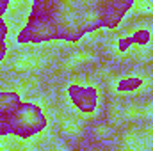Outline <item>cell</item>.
<instances>
[{
	"label": "cell",
	"instance_id": "6da1fadb",
	"mask_svg": "<svg viewBox=\"0 0 153 151\" xmlns=\"http://www.w3.org/2000/svg\"><path fill=\"white\" fill-rule=\"evenodd\" d=\"M98 29H105L103 14L87 0H34L27 25L18 32L16 41H78Z\"/></svg>",
	"mask_w": 153,
	"mask_h": 151
},
{
	"label": "cell",
	"instance_id": "7a4b0ae2",
	"mask_svg": "<svg viewBox=\"0 0 153 151\" xmlns=\"http://www.w3.org/2000/svg\"><path fill=\"white\" fill-rule=\"evenodd\" d=\"M5 117H7V123H9V133L16 135V137H23V139H29V137L39 133V132H43L45 126H46L45 114L34 103L22 101Z\"/></svg>",
	"mask_w": 153,
	"mask_h": 151
},
{
	"label": "cell",
	"instance_id": "3957f363",
	"mask_svg": "<svg viewBox=\"0 0 153 151\" xmlns=\"http://www.w3.org/2000/svg\"><path fill=\"white\" fill-rule=\"evenodd\" d=\"M68 96L82 114H94L98 109V91L93 85H78V84H71L68 87Z\"/></svg>",
	"mask_w": 153,
	"mask_h": 151
},
{
	"label": "cell",
	"instance_id": "277c9868",
	"mask_svg": "<svg viewBox=\"0 0 153 151\" xmlns=\"http://www.w3.org/2000/svg\"><path fill=\"white\" fill-rule=\"evenodd\" d=\"M22 103L20 94L14 91H0V115H9Z\"/></svg>",
	"mask_w": 153,
	"mask_h": 151
},
{
	"label": "cell",
	"instance_id": "5b68a950",
	"mask_svg": "<svg viewBox=\"0 0 153 151\" xmlns=\"http://www.w3.org/2000/svg\"><path fill=\"white\" fill-rule=\"evenodd\" d=\"M143 84H144V80L141 76H126V78L119 80V84L116 85V89H117V93H132V91L139 89Z\"/></svg>",
	"mask_w": 153,
	"mask_h": 151
},
{
	"label": "cell",
	"instance_id": "8992f818",
	"mask_svg": "<svg viewBox=\"0 0 153 151\" xmlns=\"http://www.w3.org/2000/svg\"><path fill=\"white\" fill-rule=\"evenodd\" d=\"M130 38H132V44L144 46V44H148V43L152 41V32H150L148 29H139V30H135Z\"/></svg>",
	"mask_w": 153,
	"mask_h": 151
},
{
	"label": "cell",
	"instance_id": "52a82bcc",
	"mask_svg": "<svg viewBox=\"0 0 153 151\" xmlns=\"http://www.w3.org/2000/svg\"><path fill=\"white\" fill-rule=\"evenodd\" d=\"M5 36H7V27L2 21V16H0V61L4 59L5 50H7V46H5Z\"/></svg>",
	"mask_w": 153,
	"mask_h": 151
},
{
	"label": "cell",
	"instance_id": "ba28073f",
	"mask_svg": "<svg viewBox=\"0 0 153 151\" xmlns=\"http://www.w3.org/2000/svg\"><path fill=\"white\" fill-rule=\"evenodd\" d=\"M130 46H132V38H123L117 41V50L119 52H126Z\"/></svg>",
	"mask_w": 153,
	"mask_h": 151
},
{
	"label": "cell",
	"instance_id": "9c48e42d",
	"mask_svg": "<svg viewBox=\"0 0 153 151\" xmlns=\"http://www.w3.org/2000/svg\"><path fill=\"white\" fill-rule=\"evenodd\" d=\"M0 135H11L9 133V123L5 115H0Z\"/></svg>",
	"mask_w": 153,
	"mask_h": 151
},
{
	"label": "cell",
	"instance_id": "30bf717a",
	"mask_svg": "<svg viewBox=\"0 0 153 151\" xmlns=\"http://www.w3.org/2000/svg\"><path fill=\"white\" fill-rule=\"evenodd\" d=\"M2 148H4V146H2V144H0V150H2Z\"/></svg>",
	"mask_w": 153,
	"mask_h": 151
}]
</instances>
